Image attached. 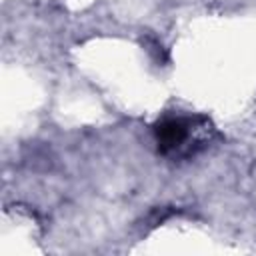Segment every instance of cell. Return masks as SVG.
Returning a JSON list of instances; mask_svg holds the SVG:
<instances>
[{"instance_id":"6da1fadb","label":"cell","mask_w":256,"mask_h":256,"mask_svg":"<svg viewBox=\"0 0 256 256\" xmlns=\"http://www.w3.org/2000/svg\"><path fill=\"white\" fill-rule=\"evenodd\" d=\"M196 118L190 116H168L154 126V138L162 154H174L186 148L192 132L196 130Z\"/></svg>"}]
</instances>
